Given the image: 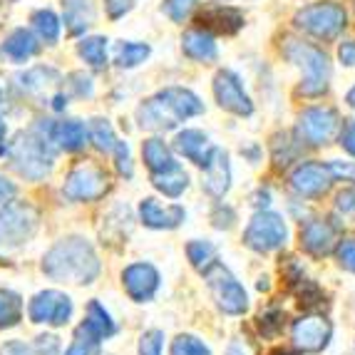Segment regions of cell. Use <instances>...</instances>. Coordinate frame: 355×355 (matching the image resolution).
<instances>
[{"mask_svg": "<svg viewBox=\"0 0 355 355\" xmlns=\"http://www.w3.org/2000/svg\"><path fill=\"white\" fill-rule=\"evenodd\" d=\"M42 271L53 281H65V284H92L100 273V259L95 249L85 239H62L45 254L42 259Z\"/></svg>", "mask_w": 355, "mask_h": 355, "instance_id": "obj_1", "label": "cell"}, {"mask_svg": "<svg viewBox=\"0 0 355 355\" xmlns=\"http://www.w3.org/2000/svg\"><path fill=\"white\" fill-rule=\"evenodd\" d=\"M204 112V102L184 87H166L149 97L139 110L137 119L142 130H174L179 122Z\"/></svg>", "mask_w": 355, "mask_h": 355, "instance_id": "obj_2", "label": "cell"}, {"mask_svg": "<svg viewBox=\"0 0 355 355\" xmlns=\"http://www.w3.org/2000/svg\"><path fill=\"white\" fill-rule=\"evenodd\" d=\"M40 214L28 202H10L0 211V259L15 256L35 236Z\"/></svg>", "mask_w": 355, "mask_h": 355, "instance_id": "obj_3", "label": "cell"}, {"mask_svg": "<svg viewBox=\"0 0 355 355\" xmlns=\"http://www.w3.org/2000/svg\"><path fill=\"white\" fill-rule=\"evenodd\" d=\"M284 55L303 70V83L298 87L303 97H320L328 89V77H331V65L328 55L318 50L311 42L286 40Z\"/></svg>", "mask_w": 355, "mask_h": 355, "instance_id": "obj_4", "label": "cell"}, {"mask_svg": "<svg viewBox=\"0 0 355 355\" xmlns=\"http://www.w3.org/2000/svg\"><path fill=\"white\" fill-rule=\"evenodd\" d=\"M12 164L23 177L28 179H42L48 177L53 169V147L45 137H40L37 132H28L20 135L10 147Z\"/></svg>", "mask_w": 355, "mask_h": 355, "instance_id": "obj_5", "label": "cell"}, {"mask_svg": "<svg viewBox=\"0 0 355 355\" xmlns=\"http://www.w3.org/2000/svg\"><path fill=\"white\" fill-rule=\"evenodd\" d=\"M348 15H345L343 6L338 3H313V6L303 8L296 12V25L301 30H306L308 35L318 37V40H336L343 33Z\"/></svg>", "mask_w": 355, "mask_h": 355, "instance_id": "obj_6", "label": "cell"}, {"mask_svg": "<svg viewBox=\"0 0 355 355\" xmlns=\"http://www.w3.org/2000/svg\"><path fill=\"white\" fill-rule=\"evenodd\" d=\"M204 279H207L209 288H211V296L216 301V306L229 315H241L249 311V293L234 279V273L226 266H221L219 261L211 263V266L204 271Z\"/></svg>", "mask_w": 355, "mask_h": 355, "instance_id": "obj_7", "label": "cell"}, {"mask_svg": "<svg viewBox=\"0 0 355 355\" xmlns=\"http://www.w3.org/2000/svg\"><path fill=\"white\" fill-rule=\"evenodd\" d=\"M286 239H288L286 221L273 211H259L249 221L246 231H243V243L249 249L259 251V254H268V251L281 249L286 243Z\"/></svg>", "mask_w": 355, "mask_h": 355, "instance_id": "obj_8", "label": "cell"}, {"mask_svg": "<svg viewBox=\"0 0 355 355\" xmlns=\"http://www.w3.org/2000/svg\"><path fill=\"white\" fill-rule=\"evenodd\" d=\"M338 130H340V117L331 107H311L298 117L296 135L301 142L311 144V147H320L336 139Z\"/></svg>", "mask_w": 355, "mask_h": 355, "instance_id": "obj_9", "label": "cell"}, {"mask_svg": "<svg viewBox=\"0 0 355 355\" xmlns=\"http://www.w3.org/2000/svg\"><path fill=\"white\" fill-rule=\"evenodd\" d=\"M107 187H110V182H107L105 169L92 164V162H85V164H77L67 174L65 196L75 199V202H95V199H100L105 194Z\"/></svg>", "mask_w": 355, "mask_h": 355, "instance_id": "obj_10", "label": "cell"}, {"mask_svg": "<svg viewBox=\"0 0 355 355\" xmlns=\"http://www.w3.org/2000/svg\"><path fill=\"white\" fill-rule=\"evenodd\" d=\"M30 320L33 323H50V326H65L72 315L70 296L60 291H42L30 301Z\"/></svg>", "mask_w": 355, "mask_h": 355, "instance_id": "obj_11", "label": "cell"}, {"mask_svg": "<svg viewBox=\"0 0 355 355\" xmlns=\"http://www.w3.org/2000/svg\"><path fill=\"white\" fill-rule=\"evenodd\" d=\"M214 95H216V102L224 107L226 112H234L239 117H249L254 112V102L246 95L241 80L234 72H216V77H214Z\"/></svg>", "mask_w": 355, "mask_h": 355, "instance_id": "obj_12", "label": "cell"}, {"mask_svg": "<svg viewBox=\"0 0 355 355\" xmlns=\"http://www.w3.org/2000/svg\"><path fill=\"white\" fill-rule=\"evenodd\" d=\"M331 320L323 315H303L291 328V338L301 353H320L331 340Z\"/></svg>", "mask_w": 355, "mask_h": 355, "instance_id": "obj_13", "label": "cell"}, {"mask_svg": "<svg viewBox=\"0 0 355 355\" xmlns=\"http://www.w3.org/2000/svg\"><path fill=\"white\" fill-rule=\"evenodd\" d=\"M336 182L331 164H320V162H306V164L296 166L291 174V187L301 196H320L331 189V184Z\"/></svg>", "mask_w": 355, "mask_h": 355, "instance_id": "obj_14", "label": "cell"}, {"mask_svg": "<svg viewBox=\"0 0 355 355\" xmlns=\"http://www.w3.org/2000/svg\"><path fill=\"white\" fill-rule=\"evenodd\" d=\"M340 229L331 219H311L301 229V246L311 256H328L338 246Z\"/></svg>", "mask_w": 355, "mask_h": 355, "instance_id": "obj_15", "label": "cell"}, {"mask_svg": "<svg viewBox=\"0 0 355 355\" xmlns=\"http://www.w3.org/2000/svg\"><path fill=\"white\" fill-rule=\"evenodd\" d=\"M122 281H125L130 298L137 303L152 301L157 288H159V273L149 263H132V266H127L125 273H122Z\"/></svg>", "mask_w": 355, "mask_h": 355, "instance_id": "obj_16", "label": "cell"}, {"mask_svg": "<svg viewBox=\"0 0 355 355\" xmlns=\"http://www.w3.org/2000/svg\"><path fill=\"white\" fill-rule=\"evenodd\" d=\"M231 187V164L229 154L224 149L214 147L211 157H209L207 166H204V189L211 196L221 199Z\"/></svg>", "mask_w": 355, "mask_h": 355, "instance_id": "obj_17", "label": "cell"}, {"mask_svg": "<svg viewBox=\"0 0 355 355\" xmlns=\"http://www.w3.org/2000/svg\"><path fill=\"white\" fill-rule=\"evenodd\" d=\"M199 23L202 28L211 30V33H219V35H234L243 28V15L236 10V8L229 6H214L207 8V10L199 15Z\"/></svg>", "mask_w": 355, "mask_h": 355, "instance_id": "obj_18", "label": "cell"}, {"mask_svg": "<svg viewBox=\"0 0 355 355\" xmlns=\"http://www.w3.org/2000/svg\"><path fill=\"white\" fill-rule=\"evenodd\" d=\"M139 216H142L144 226L149 229H177L184 221V209L182 207H162L157 199H144L139 204Z\"/></svg>", "mask_w": 355, "mask_h": 355, "instance_id": "obj_19", "label": "cell"}, {"mask_svg": "<svg viewBox=\"0 0 355 355\" xmlns=\"http://www.w3.org/2000/svg\"><path fill=\"white\" fill-rule=\"evenodd\" d=\"M174 147H177L179 154H184L189 162H194L196 166H207L209 157H211L214 152V144L209 142V137L204 135V132L199 130H184L177 135V139H174Z\"/></svg>", "mask_w": 355, "mask_h": 355, "instance_id": "obj_20", "label": "cell"}, {"mask_svg": "<svg viewBox=\"0 0 355 355\" xmlns=\"http://www.w3.org/2000/svg\"><path fill=\"white\" fill-rule=\"evenodd\" d=\"M182 48H184V53L189 55L191 60H196V62H214V60L219 58L214 35L207 33V30H189V33L182 37Z\"/></svg>", "mask_w": 355, "mask_h": 355, "instance_id": "obj_21", "label": "cell"}, {"mask_svg": "<svg viewBox=\"0 0 355 355\" xmlns=\"http://www.w3.org/2000/svg\"><path fill=\"white\" fill-rule=\"evenodd\" d=\"M62 10H65V25L70 35H83L97 18L92 0H62Z\"/></svg>", "mask_w": 355, "mask_h": 355, "instance_id": "obj_22", "label": "cell"}, {"mask_svg": "<svg viewBox=\"0 0 355 355\" xmlns=\"http://www.w3.org/2000/svg\"><path fill=\"white\" fill-rule=\"evenodd\" d=\"M37 48H40V45H37V37L25 28L12 30L10 35L6 37V42H3V53H6L10 60H15V62L30 60L37 53Z\"/></svg>", "mask_w": 355, "mask_h": 355, "instance_id": "obj_23", "label": "cell"}, {"mask_svg": "<svg viewBox=\"0 0 355 355\" xmlns=\"http://www.w3.org/2000/svg\"><path fill=\"white\" fill-rule=\"evenodd\" d=\"M85 137H87V130L77 119H67V122L53 125V142H58L65 152H77L85 144Z\"/></svg>", "mask_w": 355, "mask_h": 355, "instance_id": "obj_24", "label": "cell"}, {"mask_svg": "<svg viewBox=\"0 0 355 355\" xmlns=\"http://www.w3.org/2000/svg\"><path fill=\"white\" fill-rule=\"evenodd\" d=\"M152 184L164 196H179L184 189H187L189 177H187V172H184L179 164H172L169 169H164V172H154L152 174Z\"/></svg>", "mask_w": 355, "mask_h": 355, "instance_id": "obj_25", "label": "cell"}, {"mask_svg": "<svg viewBox=\"0 0 355 355\" xmlns=\"http://www.w3.org/2000/svg\"><path fill=\"white\" fill-rule=\"evenodd\" d=\"M142 154H144V162H147L149 172H164V169H169L172 164H177L172 157V152H169V147H166L162 139H147L142 147Z\"/></svg>", "mask_w": 355, "mask_h": 355, "instance_id": "obj_26", "label": "cell"}, {"mask_svg": "<svg viewBox=\"0 0 355 355\" xmlns=\"http://www.w3.org/2000/svg\"><path fill=\"white\" fill-rule=\"evenodd\" d=\"M85 323H87V326L102 338V340H105V338H110L114 333L112 318H110V313H107L105 308H102L97 301H92L87 306V318H85Z\"/></svg>", "mask_w": 355, "mask_h": 355, "instance_id": "obj_27", "label": "cell"}, {"mask_svg": "<svg viewBox=\"0 0 355 355\" xmlns=\"http://www.w3.org/2000/svg\"><path fill=\"white\" fill-rule=\"evenodd\" d=\"M80 55L87 65L92 67H105L107 65V40L105 37H85L80 42Z\"/></svg>", "mask_w": 355, "mask_h": 355, "instance_id": "obj_28", "label": "cell"}, {"mask_svg": "<svg viewBox=\"0 0 355 355\" xmlns=\"http://www.w3.org/2000/svg\"><path fill=\"white\" fill-rule=\"evenodd\" d=\"M33 25H35L37 30V35L42 37L45 42H58L60 37V20L58 15H55L53 10H37L33 12Z\"/></svg>", "mask_w": 355, "mask_h": 355, "instance_id": "obj_29", "label": "cell"}, {"mask_svg": "<svg viewBox=\"0 0 355 355\" xmlns=\"http://www.w3.org/2000/svg\"><path fill=\"white\" fill-rule=\"evenodd\" d=\"M100 340L102 338L97 336L87 323H83V326L75 331V340H72V345L67 348V355H92L97 345H100Z\"/></svg>", "mask_w": 355, "mask_h": 355, "instance_id": "obj_30", "label": "cell"}, {"mask_svg": "<svg viewBox=\"0 0 355 355\" xmlns=\"http://www.w3.org/2000/svg\"><path fill=\"white\" fill-rule=\"evenodd\" d=\"M187 256H189L191 266L202 273L207 271L211 263H216V249H214L209 241H191L189 246H187Z\"/></svg>", "mask_w": 355, "mask_h": 355, "instance_id": "obj_31", "label": "cell"}, {"mask_svg": "<svg viewBox=\"0 0 355 355\" xmlns=\"http://www.w3.org/2000/svg\"><path fill=\"white\" fill-rule=\"evenodd\" d=\"M23 315V303L10 291H0V328L15 326Z\"/></svg>", "mask_w": 355, "mask_h": 355, "instance_id": "obj_32", "label": "cell"}, {"mask_svg": "<svg viewBox=\"0 0 355 355\" xmlns=\"http://www.w3.org/2000/svg\"><path fill=\"white\" fill-rule=\"evenodd\" d=\"M147 58H149V45H142V42H122L117 48L119 67H137Z\"/></svg>", "mask_w": 355, "mask_h": 355, "instance_id": "obj_33", "label": "cell"}, {"mask_svg": "<svg viewBox=\"0 0 355 355\" xmlns=\"http://www.w3.org/2000/svg\"><path fill=\"white\" fill-rule=\"evenodd\" d=\"M89 135H92V142H95L97 149L102 152H112L114 144H117V137H114L112 125L107 119H92L89 125Z\"/></svg>", "mask_w": 355, "mask_h": 355, "instance_id": "obj_34", "label": "cell"}, {"mask_svg": "<svg viewBox=\"0 0 355 355\" xmlns=\"http://www.w3.org/2000/svg\"><path fill=\"white\" fill-rule=\"evenodd\" d=\"M20 83H23L25 89H42V87H48V85L58 83V72L50 70V67H35V70H30L28 75L20 77Z\"/></svg>", "mask_w": 355, "mask_h": 355, "instance_id": "obj_35", "label": "cell"}, {"mask_svg": "<svg viewBox=\"0 0 355 355\" xmlns=\"http://www.w3.org/2000/svg\"><path fill=\"white\" fill-rule=\"evenodd\" d=\"M172 355H211V350L194 336H179L172 343Z\"/></svg>", "mask_w": 355, "mask_h": 355, "instance_id": "obj_36", "label": "cell"}, {"mask_svg": "<svg viewBox=\"0 0 355 355\" xmlns=\"http://www.w3.org/2000/svg\"><path fill=\"white\" fill-rule=\"evenodd\" d=\"M196 3L199 0H164V12L174 23H184L191 15V10L196 8Z\"/></svg>", "mask_w": 355, "mask_h": 355, "instance_id": "obj_37", "label": "cell"}, {"mask_svg": "<svg viewBox=\"0 0 355 355\" xmlns=\"http://www.w3.org/2000/svg\"><path fill=\"white\" fill-rule=\"evenodd\" d=\"M162 345H164V333L147 331L139 338V355H162Z\"/></svg>", "mask_w": 355, "mask_h": 355, "instance_id": "obj_38", "label": "cell"}, {"mask_svg": "<svg viewBox=\"0 0 355 355\" xmlns=\"http://www.w3.org/2000/svg\"><path fill=\"white\" fill-rule=\"evenodd\" d=\"M336 254H338V261H340V266L355 273V239H345V241H338Z\"/></svg>", "mask_w": 355, "mask_h": 355, "instance_id": "obj_39", "label": "cell"}, {"mask_svg": "<svg viewBox=\"0 0 355 355\" xmlns=\"http://www.w3.org/2000/svg\"><path fill=\"white\" fill-rule=\"evenodd\" d=\"M281 320H284V313H281V311H266V313H261L259 326L266 336H276L281 328Z\"/></svg>", "mask_w": 355, "mask_h": 355, "instance_id": "obj_40", "label": "cell"}, {"mask_svg": "<svg viewBox=\"0 0 355 355\" xmlns=\"http://www.w3.org/2000/svg\"><path fill=\"white\" fill-rule=\"evenodd\" d=\"M336 209L343 216H355V187L353 189H343L336 196Z\"/></svg>", "mask_w": 355, "mask_h": 355, "instance_id": "obj_41", "label": "cell"}, {"mask_svg": "<svg viewBox=\"0 0 355 355\" xmlns=\"http://www.w3.org/2000/svg\"><path fill=\"white\" fill-rule=\"evenodd\" d=\"M114 157H117V169L125 177H132V159H130V147L125 142L114 144Z\"/></svg>", "mask_w": 355, "mask_h": 355, "instance_id": "obj_42", "label": "cell"}, {"mask_svg": "<svg viewBox=\"0 0 355 355\" xmlns=\"http://www.w3.org/2000/svg\"><path fill=\"white\" fill-rule=\"evenodd\" d=\"M70 87L75 89L77 97L92 95V80H89V77H85L83 72H75V75H70Z\"/></svg>", "mask_w": 355, "mask_h": 355, "instance_id": "obj_43", "label": "cell"}, {"mask_svg": "<svg viewBox=\"0 0 355 355\" xmlns=\"http://www.w3.org/2000/svg\"><path fill=\"white\" fill-rule=\"evenodd\" d=\"M132 3H135V0H105V6H107V15H110V18H112V20L122 18L125 12H130Z\"/></svg>", "mask_w": 355, "mask_h": 355, "instance_id": "obj_44", "label": "cell"}, {"mask_svg": "<svg viewBox=\"0 0 355 355\" xmlns=\"http://www.w3.org/2000/svg\"><path fill=\"white\" fill-rule=\"evenodd\" d=\"M40 355H60V338L58 336H40L37 338Z\"/></svg>", "mask_w": 355, "mask_h": 355, "instance_id": "obj_45", "label": "cell"}, {"mask_svg": "<svg viewBox=\"0 0 355 355\" xmlns=\"http://www.w3.org/2000/svg\"><path fill=\"white\" fill-rule=\"evenodd\" d=\"M338 55H340L343 65H355V40H345L340 45V50H338Z\"/></svg>", "mask_w": 355, "mask_h": 355, "instance_id": "obj_46", "label": "cell"}, {"mask_svg": "<svg viewBox=\"0 0 355 355\" xmlns=\"http://www.w3.org/2000/svg\"><path fill=\"white\" fill-rule=\"evenodd\" d=\"M0 355H33V353H30L28 345L20 343V340H10V343H6L0 348Z\"/></svg>", "mask_w": 355, "mask_h": 355, "instance_id": "obj_47", "label": "cell"}, {"mask_svg": "<svg viewBox=\"0 0 355 355\" xmlns=\"http://www.w3.org/2000/svg\"><path fill=\"white\" fill-rule=\"evenodd\" d=\"M331 169H333V177L355 179V166H353V164H343V162H333Z\"/></svg>", "mask_w": 355, "mask_h": 355, "instance_id": "obj_48", "label": "cell"}, {"mask_svg": "<svg viewBox=\"0 0 355 355\" xmlns=\"http://www.w3.org/2000/svg\"><path fill=\"white\" fill-rule=\"evenodd\" d=\"M15 196V184L0 177V204H8Z\"/></svg>", "mask_w": 355, "mask_h": 355, "instance_id": "obj_49", "label": "cell"}, {"mask_svg": "<svg viewBox=\"0 0 355 355\" xmlns=\"http://www.w3.org/2000/svg\"><path fill=\"white\" fill-rule=\"evenodd\" d=\"M340 144L345 147V152H350L355 157V122L343 132V139H340Z\"/></svg>", "mask_w": 355, "mask_h": 355, "instance_id": "obj_50", "label": "cell"}, {"mask_svg": "<svg viewBox=\"0 0 355 355\" xmlns=\"http://www.w3.org/2000/svg\"><path fill=\"white\" fill-rule=\"evenodd\" d=\"M226 355H249V353H246V350H243L239 343H231L229 350H226Z\"/></svg>", "mask_w": 355, "mask_h": 355, "instance_id": "obj_51", "label": "cell"}, {"mask_svg": "<svg viewBox=\"0 0 355 355\" xmlns=\"http://www.w3.org/2000/svg\"><path fill=\"white\" fill-rule=\"evenodd\" d=\"M268 355H298V353H293V350H286V348H279V350H273V353H268Z\"/></svg>", "mask_w": 355, "mask_h": 355, "instance_id": "obj_52", "label": "cell"}, {"mask_svg": "<svg viewBox=\"0 0 355 355\" xmlns=\"http://www.w3.org/2000/svg\"><path fill=\"white\" fill-rule=\"evenodd\" d=\"M348 105H350V107H355V87L348 92Z\"/></svg>", "mask_w": 355, "mask_h": 355, "instance_id": "obj_53", "label": "cell"}, {"mask_svg": "<svg viewBox=\"0 0 355 355\" xmlns=\"http://www.w3.org/2000/svg\"><path fill=\"white\" fill-rule=\"evenodd\" d=\"M3 137H6V122L0 119V139H3Z\"/></svg>", "mask_w": 355, "mask_h": 355, "instance_id": "obj_54", "label": "cell"}, {"mask_svg": "<svg viewBox=\"0 0 355 355\" xmlns=\"http://www.w3.org/2000/svg\"><path fill=\"white\" fill-rule=\"evenodd\" d=\"M259 288H261V291H266V288H268V279H261Z\"/></svg>", "mask_w": 355, "mask_h": 355, "instance_id": "obj_55", "label": "cell"}]
</instances>
